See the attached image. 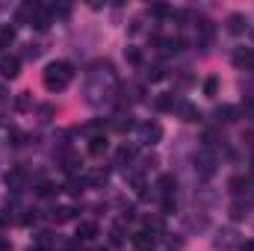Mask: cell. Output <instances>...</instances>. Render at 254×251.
I'll use <instances>...</instances> for the list:
<instances>
[{"label": "cell", "mask_w": 254, "mask_h": 251, "mask_svg": "<svg viewBox=\"0 0 254 251\" xmlns=\"http://www.w3.org/2000/svg\"><path fill=\"white\" fill-rule=\"evenodd\" d=\"M195 30H198V42H201V45H207V42L213 39V33H216V27H213L210 18H198V21H195Z\"/></svg>", "instance_id": "obj_12"}, {"label": "cell", "mask_w": 254, "mask_h": 251, "mask_svg": "<svg viewBox=\"0 0 254 251\" xmlns=\"http://www.w3.org/2000/svg\"><path fill=\"white\" fill-rule=\"evenodd\" d=\"M54 24V12L48 9V6H39V12L33 15V21H30V27H36V30H48Z\"/></svg>", "instance_id": "obj_10"}, {"label": "cell", "mask_w": 254, "mask_h": 251, "mask_svg": "<svg viewBox=\"0 0 254 251\" xmlns=\"http://www.w3.org/2000/svg\"><path fill=\"white\" fill-rule=\"evenodd\" d=\"M3 181H6V187L12 189V192H21V189L27 187V172H24L21 166H15V169H9V172H6V178H3Z\"/></svg>", "instance_id": "obj_5"}, {"label": "cell", "mask_w": 254, "mask_h": 251, "mask_svg": "<svg viewBox=\"0 0 254 251\" xmlns=\"http://www.w3.org/2000/svg\"><path fill=\"white\" fill-rule=\"evenodd\" d=\"M0 251H12V243H6V240H0Z\"/></svg>", "instance_id": "obj_41"}, {"label": "cell", "mask_w": 254, "mask_h": 251, "mask_svg": "<svg viewBox=\"0 0 254 251\" xmlns=\"http://www.w3.org/2000/svg\"><path fill=\"white\" fill-rule=\"evenodd\" d=\"M39 54H42V45H33V42H30V45L24 48V57H27V60H39Z\"/></svg>", "instance_id": "obj_34"}, {"label": "cell", "mask_w": 254, "mask_h": 251, "mask_svg": "<svg viewBox=\"0 0 254 251\" xmlns=\"http://www.w3.org/2000/svg\"><path fill=\"white\" fill-rule=\"evenodd\" d=\"M133 246L139 251H151L157 246V234L151 231V228H145V231H139V234H133Z\"/></svg>", "instance_id": "obj_7"}, {"label": "cell", "mask_w": 254, "mask_h": 251, "mask_svg": "<svg viewBox=\"0 0 254 251\" xmlns=\"http://www.w3.org/2000/svg\"><path fill=\"white\" fill-rule=\"evenodd\" d=\"M136 130H139V142L142 145H157L163 139V127L157 125V122H145V125H139Z\"/></svg>", "instance_id": "obj_3"}, {"label": "cell", "mask_w": 254, "mask_h": 251, "mask_svg": "<svg viewBox=\"0 0 254 251\" xmlns=\"http://www.w3.org/2000/svg\"><path fill=\"white\" fill-rule=\"evenodd\" d=\"M246 216H249V207H246L243 201H237V204L231 207V219H234V222H240V219H246Z\"/></svg>", "instance_id": "obj_31"}, {"label": "cell", "mask_w": 254, "mask_h": 251, "mask_svg": "<svg viewBox=\"0 0 254 251\" xmlns=\"http://www.w3.org/2000/svg\"><path fill=\"white\" fill-rule=\"evenodd\" d=\"M39 6H42V3H33V0L21 3V9H18V21H21V24H30V21H33V15L39 12Z\"/></svg>", "instance_id": "obj_20"}, {"label": "cell", "mask_w": 254, "mask_h": 251, "mask_svg": "<svg viewBox=\"0 0 254 251\" xmlns=\"http://www.w3.org/2000/svg\"><path fill=\"white\" fill-rule=\"evenodd\" d=\"M0 74H3L6 80H15V77L21 74V60H18V57H3V60H0Z\"/></svg>", "instance_id": "obj_9"}, {"label": "cell", "mask_w": 254, "mask_h": 251, "mask_svg": "<svg viewBox=\"0 0 254 251\" xmlns=\"http://www.w3.org/2000/svg\"><path fill=\"white\" fill-rule=\"evenodd\" d=\"M133 160H136V148H133V145H122V148L116 151V169H122V172H125Z\"/></svg>", "instance_id": "obj_11"}, {"label": "cell", "mask_w": 254, "mask_h": 251, "mask_svg": "<svg viewBox=\"0 0 254 251\" xmlns=\"http://www.w3.org/2000/svg\"><path fill=\"white\" fill-rule=\"evenodd\" d=\"M110 127H113V130H119V133H127V130H133V127H136V122H133V116H130V113H119V116L110 122Z\"/></svg>", "instance_id": "obj_15"}, {"label": "cell", "mask_w": 254, "mask_h": 251, "mask_svg": "<svg viewBox=\"0 0 254 251\" xmlns=\"http://www.w3.org/2000/svg\"><path fill=\"white\" fill-rule=\"evenodd\" d=\"M33 246H36L39 251H48L51 246H57V237H54L51 231H39V234H36V240H33Z\"/></svg>", "instance_id": "obj_21"}, {"label": "cell", "mask_w": 254, "mask_h": 251, "mask_svg": "<svg viewBox=\"0 0 254 251\" xmlns=\"http://www.w3.org/2000/svg\"><path fill=\"white\" fill-rule=\"evenodd\" d=\"M237 116H240V110H237V107H219V110H216V119H219V122H225V125L237 122Z\"/></svg>", "instance_id": "obj_27"}, {"label": "cell", "mask_w": 254, "mask_h": 251, "mask_svg": "<svg viewBox=\"0 0 254 251\" xmlns=\"http://www.w3.org/2000/svg\"><path fill=\"white\" fill-rule=\"evenodd\" d=\"M181 116H184V122H201V113H198V107H192L190 101H178V107H175Z\"/></svg>", "instance_id": "obj_17"}, {"label": "cell", "mask_w": 254, "mask_h": 251, "mask_svg": "<svg viewBox=\"0 0 254 251\" xmlns=\"http://www.w3.org/2000/svg\"><path fill=\"white\" fill-rule=\"evenodd\" d=\"M157 189L163 192V198H175V189H178V181H175V175H163V178L157 181Z\"/></svg>", "instance_id": "obj_19"}, {"label": "cell", "mask_w": 254, "mask_h": 251, "mask_svg": "<svg viewBox=\"0 0 254 251\" xmlns=\"http://www.w3.org/2000/svg\"><path fill=\"white\" fill-rule=\"evenodd\" d=\"M39 116H42V122H51V119L57 116V107H54V104H42V107H39Z\"/></svg>", "instance_id": "obj_32"}, {"label": "cell", "mask_w": 254, "mask_h": 251, "mask_svg": "<svg viewBox=\"0 0 254 251\" xmlns=\"http://www.w3.org/2000/svg\"><path fill=\"white\" fill-rule=\"evenodd\" d=\"M9 139H12V145H15V148L27 145V136H24V133H18V130H12V136H9Z\"/></svg>", "instance_id": "obj_36"}, {"label": "cell", "mask_w": 254, "mask_h": 251, "mask_svg": "<svg viewBox=\"0 0 254 251\" xmlns=\"http://www.w3.org/2000/svg\"><path fill=\"white\" fill-rule=\"evenodd\" d=\"M151 12H154L157 18H163V15H169L172 9H169V6H163V3H157V6H151Z\"/></svg>", "instance_id": "obj_38"}, {"label": "cell", "mask_w": 254, "mask_h": 251, "mask_svg": "<svg viewBox=\"0 0 254 251\" xmlns=\"http://www.w3.org/2000/svg\"><path fill=\"white\" fill-rule=\"evenodd\" d=\"M166 77V68L163 65H151L148 68V80H163Z\"/></svg>", "instance_id": "obj_35"}, {"label": "cell", "mask_w": 254, "mask_h": 251, "mask_svg": "<svg viewBox=\"0 0 254 251\" xmlns=\"http://www.w3.org/2000/svg\"><path fill=\"white\" fill-rule=\"evenodd\" d=\"M246 30H249V18H246L243 12L228 15V33H231V36H243Z\"/></svg>", "instance_id": "obj_8"}, {"label": "cell", "mask_w": 254, "mask_h": 251, "mask_svg": "<svg viewBox=\"0 0 254 251\" xmlns=\"http://www.w3.org/2000/svg\"><path fill=\"white\" fill-rule=\"evenodd\" d=\"M246 189H249V181H246V178H231V181H228V192H231V195H243Z\"/></svg>", "instance_id": "obj_28"}, {"label": "cell", "mask_w": 254, "mask_h": 251, "mask_svg": "<svg viewBox=\"0 0 254 251\" xmlns=\"http://www.w3.org/2000/svg\"><path fill=\"white\" fill-rule=\"evenodd\" d=\"M213 246H216V249H234V246H237V231H231V228H228V231H219V237H216V240H213Z\"/></svg>", "instance_id": "obj_14"}, {"label": "cell", "mask_w": 254, "mask_h": 251, "mask_svg": "<svg viewBox=\"0 0 254 251\" xmlns=\"http://www.w3.org/2000/svg\"><path fill=\"white\" fill-rule=\"evenodd\" d=\"M42 80H45V89L48 92H63V89L71 86V80H74V68H71V63H63V60L48 63Z\"/></svg>", "instance_id": "obj_1"}, {"label": "cell", "mask_w": 254, "mask_h": 251, "mask_svg": "<svg viewBox=\"0 0 254 251\" xmlns=\"http://www.w3.org/2000/svg\"><path fill=\"white\" fill-rule=\"evenodd\" d=\"M216 154L210 151V148H201L198 154H195V172L201 175V178H213L216 175Z\"/></svg>", "instance_id": "obj_2"}, {"label": "cell", "mask_w": 254, "mask_h": 251, "mask_svg": "<svg viewBox=\"0 0 254 251\" xmlns=\"http://www.w3.org/2000/svg\"><path fill=\"white\" fill-rule=\"evenodd\" d=\"M107 148H110L107 136H92V139H89V154H92V157H101V154H107Z\"/></svg>", "instance_id": "obj_22"}, {"label": "cell", "mask_w": 254, "mask_h": 251, "mask_svg": "<svg viewBox=\"0 0 254 251\" xmlns=\"http://www.w3.org/2000/svg\"><path fill=\"white\" fill-rule=\"evenodd\" d=\"M107 181H110V172H104V169L86 175V187H107Z\"/></svg>", "instance_id": "obj_24"}, {"label": "cell", "mask_w": 254, "mask_h": 251, "mask_svg": "<svg viewBox=\"0 0 254 251\" xmlns=\"http://www.w3.org/2000/svg\"><path fill=\"white\" fill-rule=\"evenodd\" d=\"M18 39V30L15 24H0V48H12Z\"/></svg>", "instance_id": "obj_18"}, {"label": "cell", "mask_w": 254, "mask_h": 251, "mask_svg": "<svg viewBox=\"0 0 254 251\" xmlns=\"http://www.w3.org/2000/svg\"><path fill=\"white\" fill-rule=\"evenodd\" d=\"M240 251H254V240H249V243H243V246H240Z\"/></svg>", "instance_id": "obj_40"}, {"label": "cell", "mask_w": 254, "mask_h": 251, "mask_svg": "<svg viewBox=\"0 0 254 251\" xmlns=\"http://www.w3.org/2000/svg\"><path fill=\"white\" fill-rule=\"evenodd\" d=\"M65 166V172H68V175H77V169H80V166H83V160H80V157H77V154H68V157H65L63 160Z\"/></svg>", "instance_id": "obj_29"}, {"label": "cell", "mask_w": 254, "mask_h": 251, "mask_svg": "<svg viewBox=\"0 0 254 251\" xmlns=\"http://www.w3.org/2000/svg\"><path fill=\"white\" fill-rule=\"evenodd\" d=\"M151 45L157 48V51H163V54H178V51H184V39H166V36H154L151 39Z\"/></svg>", "instance_id": "obj_4"}, {"label": "cell", "mask_w": 254, "mask_h": 251, "mask_svg": "<svg viewBox=\"0 0 254 251\" xmlns=\"http://www.w3.org/2000/svg\"><path fill=\"white\" fill-rule=\"evenodd\" d=\"M175 207H178V204H175V198H163V213H166V216H169V213H175Z\"/></svg>", "instance_id": "obj_39"}, {"label": "cell", "mask_w": 254, "mask_h": 251, "mask_svg": "<svg viewBox=\"0 0 254 251\" xmlns=\"http://www.w3.org/2000/svg\"><path fill=\"white\" fill-rule=\"evenodd\" d=\"M83 187H86V178H71L68 192H71V195H80V192H83Z\"/></svg>", "instance_id": "obj_33"}, {"label": "cell", "mask_w": 254, "mask_h": 251, "mask_svg": "<svg viewBox=\"0 0 254 251\" xmlns=\"http://www.w3.org/2000/svg\"><path fill=\"white\" fill-rule=\"evenodd\" d=\"M77 216V210L74 207H57V210H51V219L57 222V225H65V222H71Z\"/></svg>", "instance_id": "obj_23"}, {"label": "cell", "mask_w": 254, "mask_h": 251, "mask_svg": "<svg viewBox=\"0 0 254 251\" xmlns=\"http://www.w3.org/2000/svg\"><path fill=\"white\" fill-rule=\"evenodd\" d=\"M30 251H39V249H30Z\"/></svg>", "instance_id": "obj_42"}, {"label": "cell", "mask_w": 254, "mask_h": 251, "mask_svg": "<svg viewBox=\"0 0 254 251\" xmlns=\"http://www.w3.org/2000/svg\"><path fill=\"white\" fill-rule=\"evenodd\" d=\"M204 95L207 98H216L219 95V77H207L204 80Z\"/></svg>", "instance_id": "obj_30"}, {"label": "cell", "mask_w": 254, "mask_h": 251, "mask_svg": "<svg viewBox=\"0 0 254 251\" xmlns=\"http://www.w3.org/2000/svg\"><path fill=\"white\" fill-rule=\"evenodd\" d=\"M57 192H60V187H57L54 181H39V184H36V195H39V198H54Z\"/></svg>", "instance_id": "obj_25"}, {"label": "cell", "mask_w": 254, "mask_h": 251, "mask_svg": "<svg viewBox=\"0 0 254 251\" xmlns=\"http://www.w3.org/2000/svg\"><path fill=\"white\" fill-rule=\"evenodd\" d=\"M98 237V225L95 222H80L77 225V240L80 243H89V240H95Z\"/></svg>", "instance_id": "obj_16"}, {"label": "cell", "mask_w": 254, "mask_h": 251, "mask_svg": "<svg viewBox=\"0 0 254 251\" xmlns=\"http://www.w3.org/2000/svg\"><path fill=\"white\" fill-rule=\"evenodd\" d=\"M15 110H18V113H30V110H33V95H30V92L15 95Z\"/></svg>", "instance_id": "obj_26"}, {"label": "cell", "mask_w": 254, "mask_h": 251, "mask_svg": "<svg viewBox=\"0 0 254 251\" xmlns=\"http://www.w3.org/2000/svg\"><path fill=\"white\" fill-rule=\"evenodd\" d=\"M127 60H130L133 65H139V63H142V54H139L136 48H127Z\"/></svg>", "instance_id": "obj_37"}, {"label": "cell", "mask_w": 254, "mask_h": 251, "mask_svg": "<svg viewBox=\"0 0 254 251\" xmlns=\"http://www.w3.org/2000/svg\"><path fill=\"white\" fill-rule=\"evenodd\" d=\"M231 60H234L237 68H243V71H254V51L252 48H237Z\"/></svg>", "instance_id": "obj_6"}, {"label": "cell", "mask_w": 254, "mask_h": 251, "mask_svg": "<svg viewBox=\"0 0 254 251\" xmlns=\"http://www.w3.org/2000/svg\"><path fill=\"white\" fill-rule=\"evenodd\" d=\"M154 107H157L160 113H175V107H178V98H175L172 92H166V95H157V98H154Z\"/></svg>", "instance_id": "obj_13"}]
</instances>
